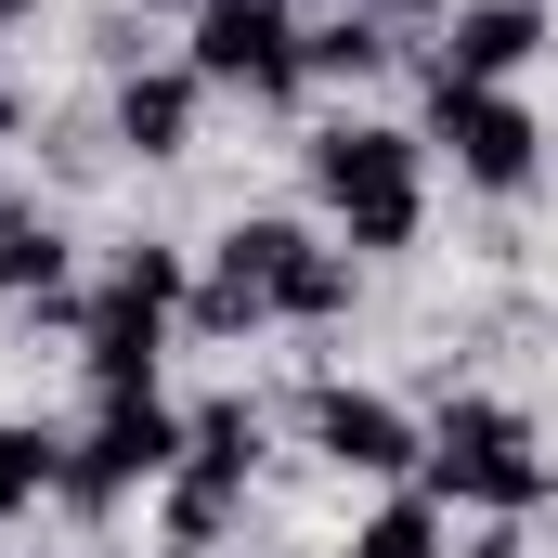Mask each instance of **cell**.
I'll list each match as a JSON object with an SVG mask.
<instances>
[{
	"label": "cell",
	"mask_w": 558,
	"mask_h": 558,
	"mask_svg": "<svg viewBox=\"0 0 558 558\" xmlns=\"http://www.w3.org/2000/svg\"><path fill=\"white\" fill-rule=\"evenodd\" d=\"M325 312H351V247H325L312 221H234L221 234V260L208 286L182 299V325L195 338H247V325H325Z\"/></svg>",
	"instance_id": "cell-1"
},
{
	"label": "cell",
	"mask_w": 558,
	"mask_h": 558,
	"mask_svg": "<svg viewBox=\"0 0 558 558\" xmlns=\"http://www.w3.org/2000/svg\"><path fill=\"white\" fill-rule=\"evenodd\" d=\"M416 156H428V143L390 131V118H325V131H312V195H325V221H338V247H351V260L416 247V221H428Z\"/></svg>",
	"instance_id": "cell-2"
},
{
	"label": "cell",
	"mask_w": 558,
	"mask_h": 558,
	"mask_svg": "<svg viewBox=\"0 0 558 558\" xmlns=\"http://www.w3.org/2000/svg\"><path fill=\"white\" fill-rule=\"evenodd\" d=\"M416 481L441 494V507H481V520H533V507L558 494V468L533 454V416H507V403H441Z\"/></svg>",
	"instance_id": "cell-3"
},
{
	"label": "cell",
	"mask_w": 558,
	"mask_h": 558,
	"mask_svg": "<svg viewBox=\"0 0 558 558\" xmlns=\"http://www.w3.org/2000/svg\"><path fill=\"white\" fill-rule=\"evenodd\" d=\"M182 299H195L182 247H131V260H118V286H105V299H92V325H78V364H92V390H105V403L156 390V351H169Z\"/></svg>",
	"instance_id": "cell-4"
},
{
	"label": "cell",
	"mask_w": 558,
	"mask_h": 558,
	"mask_svg": "<svg viewBox=\"0 0 558 558\" xmlns=\"http://www.w3.org/2000/svg\"><path fill=\"white\" fill-rule=\"evenodd\" d=\"M182 468V416L131 390V403H92V428L65 441V468H52V507H78V520H118L131 494H156Z\"/></svg>",
	"instance_id": "cell-5"
},
{
	"label": "cell",
	"mask_w": 558,
	"mask_h": 558,
	"mask_svg": "<svg viewBox=\"0 0 558 558\" xmlns=\"http://www.w3.org/2000/svg\"><path fill=\"white\" fill-rule=\"evenodd\" d=\"M208 92H247V105H286L312 78V26L286 0H195V52H182Z\"/></svg>",
	"instance_id": "cell-6"
},
{
	"label": "cell",
	"mask_w": 558,
	"mask_h": 558,
	"mask_svg": "<svg viewBox=\"0 0 558 558\" xmlns=\"http://www.w3.org/2000/svg\"><path fill=\"white\" fill-rule=\"evenodd\" d=\"M454 156V182H481V195H520L533 169H546V131H533V105L520 92H468V78H428V131Z\"/></svg>",
	"instance_id": "cell-7"
},
{
	"label": "cell",
	"mask_w": 558,
	"mask_h": 558,
	"mask_svg": "<svg viewBox=\"0 0 558 558\" xmlns=\"http://www.w3.org/2000/svg\"><path fill=\"white\" fill-rule=\"evenodd\" d=\"M312 454L351 468V481H403L428 454V428L390 403V390H312Z\"/></svg>",
	"instance_id": "cell-8"
},
{
	"label": "cell",
	"mask_w": 558,
	"mask_h": 558,
	"mask_svg": "<svg viewBox=\"0 0 558 558\" xmlns=\"http://www.w3.org/2000/svg\"><path fill=\"white\" fill-rule=\"evenodd\" d=\"M533 52H546V0H468L428 78H468V92H507V78H520Z\"/></svg>",
	"instance_id": "cell-9"
},
{
	"label": "cell",
	"mask_w": 558,
	"mask_h": 558,
	"mask_svg": "<svg viewBox=\"0 0 558 558\" xmlns=\"http://www.w3.org/2000/svg\"><path fill=\"white\" fill-rule=\"evenodd\" d=\"M195 118H208V78H195V65H131V78H118V143H131V156H182Z\"/></svg>",
	"instance_id": "cell-10"
},
{
	"label": "cell",
	"mask_w": 558,
	"mask_h": 558,
	"mask_svg": "<svg viewBox=\"0 0 558 558\" xmlns=\"http://www.w3.org/2000/svg\"><path fill=\"white\" fill-rule=\"evenodd\" d=\"M260 454H274L260 403H195V416H182V468H208V481H234V494H247Z\"/></svg>",
	"instance_id": "cell-11"
},
{
	"label": "cell",
	"mask_w": 558,
	"mask_h": 558,
	"mask_svg": "<svg viewBox=\"0 0 558 558\" xmlns=\"http://www.w3.org/2000/svg\"><path fill=\"white\" fill-rule=\"evenodd\" d=\"M234 507H247L234 481H208V468H169V481H156V520H169V558H208L221 533H234Z\"/></svg>",
	"instance_id": "cell-12"
},
{
	"label": "cell",
	"mask_w": 558,
	"mask_h": 558,
	"mask_svg": "<svg viewBox=\"0 0 558 558\" xmlns=\"http://www.w3.org/2000/svg\"><path fill=\"white\" fill-rule=\"evenodd\" d=\"M390 52H403V26H390L377 0H338V13L312 26V78H377Z\"/></svg>",
	"instance_id": "cell-13"
},
{
	"label": "cell",
	"mask_w": 558,
	"mask_h": 558,
	"mask_svg": "<svg viewBox=\"0 0 558 558\" xmlns=\"http://www.w3.org/2000/svg\"><path fill=\"white\" fill-rule=\"evenodd\" d=\"M52 286H65V234L26 195H0V299H52Z\"/></svg>",
	"instance_id": "cell-14"
},
{
	"label": "cell",
	"mask_w": 558,
	"mask_h": 558,
	"mask_svg": "<svg viewBox=\"0 0 558 558\" xmlns=\"http://www.w3.org/2000/svg\"><path fill=\"white\" fill-rule=\"evenodd\" d=\"M351 558H441V494H390V507L351 533Z\"/></svg>",
	"instance_id": "cell-15"
},
{
	"label": "cell",
	"mask_w": 558,
	"mask_h": 558,
	"mask_svg": "<svg viewBox=\"0 0 558 558\" xmlns=\"http://www.w3.org/2000/svg\"><path fill=\"white\" fill-rule=\"evenodd\" d=\"M52 468H65V441H52V428H13V416H0V520H13V507H39V494H52Z\"/></svg>",
	"instance_id": "cell-16"
},
{
	"label": "cell",
	"mask_w": 558,
	"mask_h": 558,
	"mask_svg": "<svg viewBox=\"0 0 558 558\" xmlns=\"http://www.w3.org/2000/svg\"><path fill=\"white\" fill-rule=\"evenodd\" d=\"M454 558H533V546H520V520H481V533H468Z\"/></svg>",
	"instance_id": "cell-17"
},
{
	"label": "cell",
	"mask_w": 558,
	"mask_h": 558,
	"mask_svg": "<svg viewBox=\"0 0 558 558\" xmlns=\"http://www.w3.org/2000/svg\"><path fill=\"white\" fill-rule=\"evenodd\" d=\"M377 13H390V26H403V13H428V0H377Z\"/></svg>",
	"instance_id": "cell-18"
},
{
	"label": "cell",
	"mask_w": 558,
	"mask_h": 558,
	"mask_svg": "<svg viewBox=\"0 0 558 558\" xmlns=\"http://www.w3.org/2000/svg\"><path fill=\"white\" fill-rule=\"evenodd\" d=\"M13 13H26V0H0V26H13Z\"/></svg>",
	"instance_id": "cell-19"
},
{
	"label": "cell",
	"mask_w": 558,
	"mask_h": 558,
	"mask_svg": "<svg viewBox=\"0 0 558 558\" xmlns=\"http://www.w3.org/2000/svg\"><path fill=\"white\" fill-rule=\"evenodd\" d=\"M0 131H13V92H0Z\"/></svg>",
	"instance_id": "cell-20"
}]
</instances>
